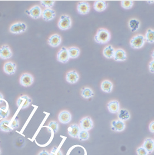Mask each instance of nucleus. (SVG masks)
<instances>
[{
    "mask_svg": "<svg viewBox=\"0 0 154 155\" xmlns=\"http://www.w3.org/2000/svg\"><path fill=\"white\" fill-rule=\"evenodd\" d=\"M79 79V76L75 71H70L67 73L66 75V80L70 84H74L78 81Z\"/></svg>",
    "mask_w": 154,
    "mask_h": 155,
    "instance_id": "nucleus-13",
    "label": "nucleus"
},
{
    "mask_svg": "<svg viewBox=\"0 0 154 155\" xmlns=\"http://www.w3.org/2000/svg\"><path fill=\"white\" fill-rule=\"evenodd\" d=\"M70 59L68 50L65 47H63L57 54V60L62 63H66Z\"/></svg>",
    "mask_w": 154,
    "mask_h": 155,
    "instance_id": "nucleus-5",
    "label": "nucleus"
},
{
    "mask_svg": "<svg viewBox=\"0 0 154 155\" xmlns=\"http://www.w3.org/2000/svg\"><path fill=\"white\" fill-rule=\"evenodd\" d=\"M147 2H148L149 3H150L151 4H152V3H154V1H148Z\"/></svg>",
    "mask_w": 154,
    "mask_h": 155,
    "instance_id": "nucleus-43",
    "label": "nucleus"
},
{
    "mask_svg": "<svg viewBox=\"0 0 154 155\" xmlns=\"http://www.w3.org/2000/svg\"><path fill=\"white\" fill-rule=\"evenodd\" d=\"M32 102V99L27 95H22L18 99L17 104L18 106L22 109L28 107Z\"/></svg>",
    "mask_w": 154,
    "mask_h": 155,
    "instance_id": "nucleus-10",
    "label": "nucleus"
},
{
    "mask_svg": "<svg viewBox=\"0 0 154 155\" xmlns=\"http://www.w3.org/2000/svg\"><path fill=\"white\" fill-rule=\"evenodd\" d=\"M34 83V78L32 75L28 73H24L22 74L20 78V83L21 85L28 87L31 86Z\"/></svg>",
    "mask_w": 154,
    "mask_h": 155,
    "instance_id": "nucleus-6",
    "label": "nucleus"
},
{
    "mask_svg": "<svg viewBox=\"0 0 154 155\" xmlns=\"http://www.w3.org/2000/svg\"><path fill=\"white\" fill-rule=\"evenodd\" d=\"M129 26L130 28L131 31L135 32L139 30L140 28V21L136 18H132L131 19L129 22Z\"/></svg>",
    "mask_w": 154,
    "mask_h": 155,
    "instance_id": "nucleus-23",
    "label": "nucleus"
},
{
    "mask_svg": "<svg viewBox=\"0 0 154 155\" xmlns=\"http://www.w3.org/2000/svg\"><path fill=\"white\" fill-rule=\"evenodd\" d=\"M151 57L152 58V59L154 60V51L152 53V54H151Z\"/></svg>",
    "mask_w": 154,
    "mask_h": 155,
    "instance_id": "nucleus-44",
    "label": "nucleus"
},
{
    "mask_svg": "<svg viewBox=\"0 0 154 155\" xmlns=\"http://www.w3.org/2000/svg\"><path fill=\"white\" fill-rule=\"evenodd\" d=\"M48 42L49 45L52 47H58L62 42V38L58 34H54L49 38Z\"/></svg>",
    "mask_w": 154,
    "mask_h": 155,
    "instance_id": "nucleus-15",
    "label": "nucleus"
},
{
    "mask_svg": "<svg viewBox=\"0 0 154 155\" xmlns=\"http://www.w3.org/2000/svg\"><path fill=\"white\" fill-rule=\"evenodd\" d=\"M149 71L151 73H154V60L151 61L149 64Z\"/></svg>",
    "mask_w": 154,
    "mask_h": 155,
    "instance_id": "nucleus-39",
    "label": "nucleus"
},
{
    "mask_svg": "<svg viewBox=\"0 0 154 155\" xmlns=\"http://www.w3.org/2000/svg\"><path fill=\"white\" fill-rule=\"evenodd\" d=\"M49 154L50 155H63L62 151L57 147H54Z\"/></svg>",
    "mask_w": 154,
    "mask_h": 155,
    "instance_id": "nucleus-37",
    "label": "nucleus"
},
{
    "mask_svg": "<svg viewBox=\"0 0 154 155\" xmlns=\"http://www.w3.org/2000/svg\"><path fill=\"white\" fill-rule=\"evenodd\" d=\"M121 6L125 9H130L133 6V1L130 0H125L121 1Z\"/></svg>",
    "mask_w": 154,
    "mask_h": 155,
    "instance_id": "nucleus-33",
    "label": "nucleus"
},
{
    "mask_svg": "<svg viewBox=\"0 0 154 155\" xmlns=\"http://www.w3.org/2000/svg\"><path fill=\"white\" fill-rule=\"evenodd\" d=\"M111 34L105 28H100L98 30L95 36V41L98 44H104L109 41Z\"/></svg>",
    "mask_w": 154,
    "mask_h": 155,
    "instance_id": "nucleus-1",
    "label": "nucleus"
},
{
    "mask_svg": "<svg viewBox=\"0 0 154 155\" xmlns=\"http://www.w3.org/2000/svg\"><path fill=\"white\" fill-rule=\"evenodd\" d=\"M27 28L26 25L22 22H18L11 26L10 31L15 34H19L25 31Z\"/></svg>",
    "mask_w": 154,
    "mask_h": 155,
    "instance_id": "nucleus-4",
    "label": "nucleus"
},
{
    "mask_svg": "<svg viewBox=\"0 0 154 155\" xmlns=\"http://www.w3.org/2000/svg\"><path fill=\"white\" fill-rule=\"evenodd\" d=\"M38 155H50V154L46 150H42L38 153Z\"/></svg>",
    "mask_w": 154,
    "mask_h": 155,
    "instance_id": "nucleus-41",
    "label": "nucleus"
},
{
    "mask_svg": "<svg viewBox=\"0 0 154 155\" xmlns=\"http://www.w3.org/2000/svg\"><path fill=\"white\" fill-rule=\"evenodd\" d=\"M81 94L84 98L89 99L92 98L94 95V93L91 88L86 87L82 90Z\"/></svg>",
    "mask_w": 154,
    "mask_h": 155,
    "instance_id": "nucleus-29",
    "label": "nucleus"
},
{
    "mask_svg": "<svg viewBox=\"0 0 154 155\" xmlns=\"http://www.w3.org/2000/svg\"><path fill=\"white\" fill-rule=\"evenodd\" d=\"M55 11L50 8H46L42 12V18L46 21H51L55 17Z\"/></svg>",
    "mask_w": 154,
    "mask_h": 155,
    "instance_id": "nucleus-16",
    "label": "nucleus"
},
{
    "mask_svg": "<svg viewBox=\"0 0 154 155\" xmlns=\"http://www.w3.org/2000/svg\"><path fill=\"white\" fill-rule=\"evenodd\" d=\"M26 12L32 18L38 19L42 15V9L38 6H35L32 7L30 10L26 11Z\"/></svg>",
    "mask_w": 154,
    "mask_h": 155,
    "instance_id": "nucleus-11",
    "label": "nucleus"
},
{
    "mask_svg": "<svg viewBox=\"0 0 154 155\" xmlns=\"http://www.w3.org/2000/svg\"><path fill=\"white\" fill-rule=\"evenodd\" d=\"M142 147L145 148L149 153H151L154 150V141L151 138H147L145 142Z\"/></svg>",
    "mask_w": 154,
    "mask_h": 155,
    "instance_id": "nucleus-22",
    "label": "nucleus"
},
{
    "mask_svg": "<svg viewBox=\"0 0 154 155\" xmlns=\"http://www.w3.org/2000/svg\"><path fill=\"white\" fill-rule=\"evenodd\" d=\"M10 114V110L6 107H3L0 108V117L2 118H6Z\"/></svg>",
    "mask_w": 154,
    "mask_h": 155,
    "instance_id": "nucleus-31",
    "label": "nucleus"
},
{
    "mask_svg": "<svg viewBox=\"0 0 154 155\" xmlns=\"http://www.w3.org/2000/svg\"><path fill=\"white\" fill-rule=\"evenodd\" d=\"M115 50L114 48H113L112 45H109V46H106L105 48L103 50V55L108 59H111L112 58H113L114 56V54H115Z\"/></svg>",
    "mask_w": 154,
    "mask_h": 155,
    "instance_id": "nucleus-25",
    "label": "nucleus"
},
{
    "mask_svg": "<svg viewBox=\"0 0 154 155\" xmlns=\"http://www.w3.org/2000/svg\"><path fill=\"white\" fill-rule=\"evenodd\" d=\"M41 5L46 8H50L53 7L55 4V1H41Z\"/></svg>",
    "mask_w": 154,
    "mask_h": 155,
    "instance_id": "nucleus-34",
    "label": "nucleus"
},
{
    "mask_svg": "<svg viewBox=\"0 0 154 155\" xmlns=\"http://www.w3.org/2000/svg\"><path fill=\"white\" fill-rule=\"evenodd\" d=\"M11 120H3L0 122V130L5 132H10L13 130L10 126Z\"/></svg>",
    "mask_w": 154,
    "mask_h": 155,
    "instance_id": "nucleus-26",
    "label": "nucleus"
},
{
    "mask_svg": "<svg viewBox=\"0 0 154 155\" xmlns=\"http://www.w3.org/2000/svg\"><path fill=\"white\" fill-rule=\"evenodd\" d=\"M119 120H122V121H125V120H129L130 118V114L129 112L125 109H121L119 110Z\"/></svg>",
    "mask_w": 154,
    "mask_h": 155,
    "instance_id": "nucleus-27",
    "label": "nucleus"
},
{
    "mask_svg": "<svg viewBox=\"0 0 154 155\" xmlns=\"http://www.w3.org/2000/svg\"><path fill=\"white\" fill-rule=\"evenodd\" d=\"M12 56V52L10 47L7 45H3L0 48V58L4 60L11 58Z\"/></svg>",
    "mask_w": 154,
    "mask_h": 155,
    "instance_id": "nucleus-8",
    "label": "nucleus"
},
{
    "mask_svg": "<svg viewBox=\"0 0 154 155\" xmlns=\"http://www.w3.org/2000/svg\"><path fill=\"white\" fill-rule=\"evenodd\" d=\"M113 58L116 61H124L127 59V55L125 50L119 49L116 50Z\"/></svg>",
    "mask_w": 154,
    "mask_h": 155,
    "instance_id": "nucleus-19",
    "label": "nucleus"
},
{
    "mask_svg": "<svg viewBox=\"0 0 154 155\" xmlns=\"http://www.w3.org/2000/svg\"><path fill=\"white\" fill-rule=\"evenodd\" d=\"M91 10L89 4L87 2H80L78 4L77 10L79 14H88Z\"/></svg>",
    "mask_w": 154,
    "mask_h": 155,
    "instance_id": "nucleus-9",
    "label": "nucleus"
},
{
    "mask_svg": "<svg viewBox=\"0 0 154 155\" xmlns=\"http://www.w3.org/2000/svg\"><path fill=\"white\" fill-rule=\"evenodd\" d=\"M0 155H1V151H0Z\"/></svg>",
    "mask_w": 154,
    "mask_h": 155,
    "instance_id": "nucleus-45",
    "label": "nucleus"
},
{
    "mask_svg": "<svg viewBox=\"0 0 154 155\" xmlns=\"http://www.w3.org/2000/svg\"><path fill=\"white\" fill-rule=\"evenodd\" d=\"M137 153L138 155H147L148 152L143 147H140L137 149Z\"/></svg>",
    "mask_w": 154,
    "mask_h": 155,
    "instance_id": "nucleus-36",
    "label": "nucleus"
},
{
    "mask_svg": "<svg viewBox=\"0 0 154 155\" xmlns=\"http://www.w3.org/2000/svg\"><path fill=\"white\" fill-rule=\"evenodd\" d=\"M89 134L87 130H81L78 138L81 141H85L89 139Z\"/></svg>",
    "mask_w": 154,
    "mask_h": 155,
    "instance_id": "nucleus-32",
    "label": "nucleus"
},
{
    "mask_svg": "<svg viewBox=\"0 0 154 155\" xmlns=\"http://www.w3.org/2000/svg\"><path fill=\"white\" fill-rule=\"evenodd\" d=\"M113 84L111 81H105L102 83L101 89L103 92L109 93L112 92L113 89Z\"/></svg>",
    "mask_w": 154,
    "mask_h": 155,
    "instance_id": "nucleus-24",
    "label": "nucleus"
},
{
    "mask_svg": "<svg viewBox=\"0 0 154 155\" xmlns=\"http://www.w3.org/2000/svg\"><path fill=\"white\" fill-rule=\"evenodd\" d=\"M10 126L12 129L16 128L19 126V123H18V120L17 119H15L12 123H10Z\"/></svg>",
    "mask_w": 154,
    "mask_h": 155,
    "instance_id": "nucleus-38",
    "label": "nucleus"
},
{
    "mask_svg": "<svg viewBox=\"0 0 154 155\" xmlns=\"http://www.w3.org/2000/svg\"><path fill=\"white\" fill-rule=\"evenodd\" d=\"M93 7L96 11L102 12L106 9L107 7V4L104 1H96L94 4Z\"/></svg>",
    "mask_w": 154,
    "mask_h": 155,
    "instance_id": "nucleus-21",
    "label": "nucleus"
},
{
    "mask_svg": "<svg viewBox=\"0 0 154 155\" xmlns=\"http://www.w3.org/2000/svg\"><path fill=\"white\" fill-rule=\"evenodd\" d=\"M16 65L12 62H7L4 66V72L8 75H13L16 71Z\"/></svg>",
    "mask_w": 154,
    "mask_h": 155,
    "instance_id": "nucleus-12",
    "label": "nucleus"
},
{
    "mask_svg": "<svg viewBox=\"0 0 154 155\" xmlns=\"http://www.w3.org/2000/svg\"></svg>",
    "mask_w": 154,
    "mask_h": 155,
    "instance_id": "nucleus-46",
    "label": "nucleus"
},
{
    "mask_svg": "<svg viewBox=\"0 0 154 155\" xmlns=\"http://www.w3.org/2000/svg\"><path fill=\"white\" fill-rule=\"evenodd\" d=\"M58 118L62 124H67L69 123L72 120V115L68 111L64 110L59 113Z\"/></svg>",
    "mask_w": 154,
    "mask_h": 155,
    "instance_id": "nucleus-14",
    "label": "nucleus"
},
{
    "mask_svg": "<svg viewBox=\"0 0 154 155\" xmlns=\"http://www.w3.org/2000/svg\"><path fill=\"white\" fill-rule=\"evenodd\" d=\"M4 102V95H2V94H1L0 93V104H2Z\"/></svg>",
    "mask_w": 154,
    "mask_h": 155,
    "instance_id": "nucleus-42",
    "label": "nucleus"
},
{
    "mask_svg": "<svg viewBox=\"0 0 154 155\" xmlns=\"http://www.w3.org/2000/svg\"><path fill=\"white\" fill-rule=\"evenodd\" d=\"M68 50L70 58H77L80 54V50L76 47H72L69 48Z\"/></svg>",
    "mask_w": 154,
    "mask_h": 155,
    "instance_id": "nucleus-28",
    "label": "nucleus"
},
{
    "mask_svg": "<svg viewBox=\"0 0 154 155\" xmlns=\"http://www.w3.org/2000/svg\"><path fill=\"white\" fill-rule=\"evenodd\" d=\"M145 40L149 43H154V30L149 29L147 30L146 34L145 35Z\"/></svg>",
    "mask_w": 154,
    "mask_h": 155,
    "instance_id": "nucleus-30",
    "label": "nucleus"
},
{
    "mask_svg": "<svg viewBox=\"0 0 154 155\" xmlns=\"http://www.w3.org/2000/svg\"><path fill=\"white\" fill-rule=\"evenodd\" d=\"M68 134L71 137L73 138H77L78 137L79 134L81 131V128L77 124H73L69 127L68 129Z\"/></svg>",
    "mask_w": 154,
    "mask_h": 155,
    "instance_id": "nucleus-18",
    "label": "nucleus"
},
{
    "mask_svg": "<svg viewBox=\"0 0 154 155\" xmlns=\"http://www.w3.org/2000/svg\"><path fill=\"white\" fill-rule=\"evenodd\" d=\"M149 130L151 133L154 134V121L152 122L149 125Z\"/></svg>",
    "mask_w": 154,
    "mask_h": 155,
    "instance_id": "nucleus-40",
    "label": "nucleus"
},
{
    "mask_svg": "<svg viewBox=\"0 0 154 155\" xmlns=\"http://www.w3.org/2000/svg\"><path fill=\"white\" fill-rule=\"evenodd\" d=\"M80 126L82 130H91L93 127V122L89 117H84L80 121Z\"/></svg>",
    "mask_w": 154,
    "mask_h": 155,
    "instance_id": "nucleus-7",
    "label": "nucleus"
},
{
    "mask_svg": "<svg viewBox=\"0 0 154 155\" xmlns=\"http://www.w3.org/2000/svg\"><path fill=\"white\" fill-rule=\"evenodd\" d=\"M125 128V124L121 120L112 121V130L117 132H121Z\"/></svg>",
    "mask_w": 154,
    "mask_h": 155,
    "instance_id": "nucleus-17",
    "label": "nucleus"
},
{
    "mask_svg": "<svg viewBox=\"0 0 154 155\" xmlns=\"http://www.w3.org/2000/svg\"><path fill=\"white\" fill-rule=\"evenodd\" d=\"M48 127L51 128L54 133H56V132L58 130L59 125H58V124L56 122H55V121H51V122L49 123Z\"/></svg>",
    "mask_w": 154,
    "mask_h": 155,
    "instance_id": "nucleus-35",
    "label": "nucleus"
},
{
    "mask_svg": "<svg viewBox=\"0 0 154 155\" xmlns=\"http://www.w3.org/2000/svg\"><path fill=\"white\" fill-rule=\"evenodd\" d=\"M145 39L142 35H137L133 37L130 41V45L133 49H140L144 46Z\"/></svg>",
    "mask_w": 154,
    "mask_h": 155,
    "instance_id": "nucleus-3",
    "label": "nucleus"
},
{
    "mask_svg": "<svg viewBox=\"0 0 154 155\" xmlns=\"http://www.w3.org/2000/svg\"><path fill=\"white\" fill-rule=\"evenodd\" d=\"M107 108L109 111L112 113H116L119 112V103L117 101H112L108 103Z\"/></svg>",
    "mask_w": 154,
    "mask_h": 155,
    "instance_id": "nucleus-20",
    "label": "nucleus"
},
{
    "mask_svg": "<svg viewBox=\"0 0 154 155\" xmlns=\"http://www.w3.org/2000/svg\"><path fill=\"white\" fill-rule=\"evenodd\" d=\"M72 26V20L69 16L67 15H62L58 22V27L62 30H66Z\"/></svg>",
    "mask_w": 154,
    "mask_h": 155,
    "instance_id": "nucleus-2",
    "label": "nucleus"
}]
</instances>
